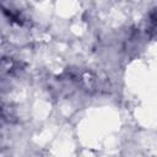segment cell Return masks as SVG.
I'll return each mask as SVG.
<instances>
[{
	"label": "cell",
	"mask_w": 157,
	"mask_h": 157,
	"mask_svg": "<svg viewBox=\"0 0 157 157\" xmlns=\"http://www.w3.org/2000/svg\"><path fill=\"white\" fill-rule=\"evenodd\" d=\"M150 22H151V26L155 28V29H157V7L156 9H153L151 12H150Z\"/></svg>",
	"instance_id": "1"
}]
</instances>
